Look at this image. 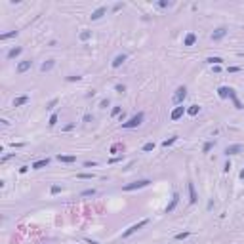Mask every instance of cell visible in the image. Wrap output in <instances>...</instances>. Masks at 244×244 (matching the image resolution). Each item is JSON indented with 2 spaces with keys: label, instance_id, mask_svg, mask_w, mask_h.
Masks as SVG:
<instances>
[{
  "label": "cell",
  "instance_id": "cell-40",
  "mask_svg": "<svg viewBox=\"0 0 244 244\" xmlns=\"http://www.w3.org/2000/svg\"><path fill=\"white\" fill-rule=\"evenodd\" d=\"M84 122H94V114H90V113H86L84 114V118H82Z\"/></svg>",
  "mask_w": 244,
  "mask_h": 244
},
{
  "label": "cell",
  "instance_id": "cell-39",
  "mask_svg": "<svg viewBox=\"0 0 244 244\" xmlns=\"http://www.w3.org/2000/svg\"><path fill=\"white\" fill-rule=\"evenodd\" d=\"M240 67H236V65H233V67H227V73H240Z\"/></svg>",
  "mask_w": 244,
  "mask_h": 244
},
{
  "label": "cell",
  "instance_id": "cell-50",
  "mask_svg": "<svg viewBox=\"0 0 244 244\" xmlns=\"http://www.w3.org/2000/svg\"><path fill=\"white\" fill-rule=\"evenodd\" d=\"M240 179H244V170H242V172H240Z\"/></svg>",
  "mask_w": 244,
  "mask_h": 244
},
{
  "label": "cell",
  "instance_id": "cell-33",
  "mask_svg": "<svg viewBox=\"0 0 244 244\" xmlns=\"http://www.w3.org/2000/svg\"><path fill=\"white\" fill-rule=\"evenodd\" d=\"M189 235H191L189 231H185V233H177V235H176V240H185Z\"/></svg>",
  "mask_w": 244,
  "mask_h": 244
},
{
  "label": "cell",
  "instance_id": "cell-16",
  "mask_svg": "<svg viewBox=\"0 0 244 244\" xmlns=\"http://www.w3.org/2000/svg\"><path fill=\"white\" fill-rule=\"evenodd\" d=\"M57 160L65 162V164H73V162H76V156L75 155H57Z\"/></svg>",
  "mask_w": 244,
  "mask_h": 244
},
{
  "label": "cell",
  "instance_id": "cell-24",
  "mask_svg": "<svg viewBox=\"0 0 244 244\" xmlns=\"http://www.w3.org/2000/svg\"><path fill=\"white\" fill-rule=\"evenodd\" d=\"M214 147H216V141H206V143H204V147H202V153H204V155H208Z\"/></svg>",
  "mask_w": 244,
  "mask_h": 244
},
{
  "label": "cell",
  "instance_id": "cell-20",
  "mask_svg": "<svg viewBox=\"0 0 244 244\" xmlns=\"http://www.w3.org/2000/svg\"><path fill=\"white\" fill-rule=\"evenodd\" d=\"M229 90H231L229 86H219V88H218V96H219V99H227V97H229Z\"/></svg>",
  "mask_w": 244,
  "mask_h": 244
},
{
  "label": "cell",
  "instance_id": "cell-3",
  "mask_svg": "<svg viewBox=\"0 0 244 244\" xmlns=\"http://www.w3.org/2000/svg\"><path fill=\"white\" fill-rule=\"evenodd\" d=\"M147 223H149V219H141V221H138V223L130 225V227H128V229H126L124 233H122V239H128V236H132L134 233H138L139 229H143V227H145Z\"/></svg>",
  "mask_w": 244,
  "mask_h": 244
},
{
  "label": "cell",
  "instance_id": "cell-37",
  "mask_svg": "<svg viewBox=\"0 0 244 244\" xmlns=\"http://www.w3.org/2000/svg\"><path fill=\"white\" fill-rule=\"evenodd\" d=\"M13 156H16V153H10V155H4V156H2V159H0V162H2V164H4V162H8L10 159H13Z\"/></svg>",
  "mask_w": 244,
  "mask_h": 244
},
{
  "label": "cell",
  "instance_id": "cell-30",
  "mask_svg": "<svg viewBox=\"0 0 244 244\" xmlns=\"http://www.w3.org/2000/svg\"><path fill=\"white\" fill-rule=\"evenodd\" d=\"M78 80H82L80 75H69L67 76V82H78Z\"/></svg>",
  "mask_w": 244,
  "mask_h": 244
},
{
  "label": "cell",
  "instance_id": "cell-1",
  "mask_svg": "<svg viewBox=\"0 0 244 244\" xmlns=\"http://www.w3.org/2000/svg\"><path fill=\"white\" fill-rule=\"evenodd\" d=\"M143 118H145V113L139 111V113H135L130 120L122 122L120 126H122V130H132V128H138V126H141V124H143Z\"/></svg>",
  "mask_w": 244,
  "mask_h": 244
},
{
  "label": "cell",
  "instance_id": "cell-36",
  "mask_svg": "<svg viewBox=\"0 0 244 244\" xmlns=\"http://www.w3.org/2000/svg\"><path fill=\"white\" fill-rule=\"evenodd\" d=\"M109 105H111V101H109V99L105 97V99H101V103H99V109H107Z\"/></svg>",
  "mask_w": 244,
  "mask_h": 244
},
{
  "label": "cell",
  "instance_id": "cell-5",
  "mask_svg": "<svg viewBox=\"0 0 244 244\" xmlns=\"http://www.w3.org/2000/svg\"><path fill=\"white\" fill-rule=\"evenodd\" d=\"M227 33H229V31H227V27H218L216 31L212 33V37H210V38H212L214 42H219V40H223V38L227 37Z\"/></svg>",
  "mask_w": 244,
  "mask_h": 244
},
{
  "label": "cell",
  "instance_id": "cell-47",
  "mask_svg": "<svg viewBox=\"0 0 244 244\" xmlns=\"http://www.w3.org/2000/svg\"><path fill=\"white\" fill-rule=\"evenodd\" d=\"M73 128H75V124H67L65 128H63V130H65V132H69V130H73Z\"/></svg>",
  "mask_w": 244,
  "mask_h": 244
},
{
  "label": "cell",
  "instance_id": "cell-23",
  "mask_svg": "<svg viewBox=\"0 0 244 244\" xmlns=\"http://www.w3.org/2000/svg\"><path fill=\"white\" fill-rule=\"evenodd\" d=\"M198 113H200V107H198V105H191V107H187V114H189V117H197Z\"/></svg>",
  "mask_w": 244,
  "mask_h": 244
},
{
  "label": "cell",
  "instance_id": "cell-19",
  "mask_svg": "<svg viewBox=\"0 0 244 244\" xmlns=\"http://www.w3.org/2000/svg\"><path fill=\"white\" fill-rule=\"evenodd\" d=\"M229 99H231V101L235 103V107H236V109H242V107H244V105L239 101V97H236V94H235V90H233V88L229 90Z\"/></svg>",
  "mask_w": 244,
  "mask_h": 244
},
{
  "label": "cell",
  "instance_id": "cell-22",
  "mask_svg": "<svg viewBox=\"0 0 244 244\" xmlns=\"http://www.w3.org/2000/svg\"><path fill=\"white\" fill-rule=\"evenodd\" d=\"M19 34V31H10V33H2L0 34V40H8V38H16Z\"/></svg>",
  "mask_w": 244,
  "mask_h": 244
},
{
  "label": "cell",
  "instance_id": "cell-43",
  "mask_svg": "<svg viewBox=\"0 0 244 244\" xmlns=\"http://www.w3.org/2000/svg\"><path fill=\"white\" fill-rule=\"evenodd\" d=\"M233 168V164H231V160H227L225 162V166H223V172H229V170H231Z\"/></svg>",
  "mask_w": 244,
  "mask_h": 244
},
{
  "label": "cell",
  "instance_id": "cell-14",
  "mask_svg": "<svg viewBox=\"0 0 244 244\" xmlns=\"http://www.w3.org/2000/svg\"><path fill=\"white\" fill-rule=\"evenodd\" d=\"M21 54H23V48H21V46H17V48H12L10 52L6 54V59H10V61H12V59H16V57H17V55H21Z\"/></svg>",
  "mask_w": 244,
  "mask_h": 244
},
{
  "label": "cell",
  "instance_id": "cell-27",
  "mask_svg": "<svg viewBox=\"0 0 244 244\" xmlns=\"http://www.w3.org/2000/svg\"><path fill=\"white\" fill-rule=\"evenodd\" d=\"M156 6H159V8H170V6H174V2H168V0H159V2H156Z\"/></svg>",
  "mask_w": 244,
  "mask_h": 244
},
{
  "label": "cell",
  "instance_id": "cell-17",
  "mask_svg": "<svg viewBox=\"0 0 244 244\" xmlns=\"http://www.w3.org/2000/svg\"><path fill=\"white\" fill-rule=\"evenodd\" d=\"M29 96H19V97H16L13 99V107H23V105H27L29 103Z\"/></svg>",
  "mask_w": 244,
  "mask_h": 244
},
{
  "label": "cell",
  "instance_id": "cell-15",
  "mask_svg": "<svg viewBox=\"0 0 244 244\" xmlns=\"http://www.w3.org/2000/svg\"><path fill=\"white\" fill-rule=\"evenodd\" d=\"M48 164H50V159H40V160H37V162H33L31 168H33V170H42V168H46Z\"/></svg>",
  "mask_w": 244,
  "mask_h": 244
},
{
  "label": "cell",
  "instance_id": "cell-35",
  "mask_svg": "<svg viewBox=\"0 0 244 244\" xmlns=\"http://www.w3.org/2000/svg\"><path fill=\"white\" fill-rule=\"evenodd\" d=\"M61 191H63V187H59V185H54V187L50 189V193H52V195H59Z\"/></svg>",
  "mask_w": 244,
  "mask_h": 244
},
{
  "label": "cell",
  "instance_id": "cell-34",
  "mask_svg": "<svg viewBox=\"0 0 244 244\" xmlns=\"http://www.w3.org/2000/svg\"><path fill=\"white\" fill-rule=\"evenodd\" d=\"M114 92H117V94H124V92H126V86H124V84H117V86H114Z\"/></svg>",
  "mask_w": 244,
  "mask_h": 244
},
{
  "label": "cell",
  "instance_id": "cell-10",
  "mask_svg": "<svg viewBox=\"0 0 244 244\" xmlns=\"http://www.w3.org/2000/svg\"><path fill=\"white\" fill-rule=\"evenodd\" d=\"M105 13H107V6H99L97 10H94V12H92L90 19H92V21H97V19H101V17L105 16Z\"/></svg>",
  "mask_w": 244,
  "mask_h": 244
},
{
  "label": "cell",
  "instance_id": "cell-44",
  "mask_svg": "<svg viewBox=\"0 0 244 244\" xmlns=\"http://www.w3.org/2000/svg\"><path fill=\"white\" fill-rule=\"evenodd\" d=\"M84 166H86V168H94V166H97V162H90V160H88V162H84Z\"/></svg>",
  "mask_w": 244,
  "mask_h": 244
},
{
  "label": "cell",
  "instance_id": "cell-13",
  "mask_svg": "<svg viewBox=\"0 0 244 244\" xmlns=\"http://www.w3.org/2000/svg\"><path fill=\"white\" fill-rule=\"evenodd\" d=\"M195 42H197V34L195 33H187L185 34V38H183V46H195Z\"/></svg>",
  "mask_w": 244,
  "mask_h": 244
},
{
  "label": "cell",
  "instance_id": "cell-9",
  "mask_svg": "<svg viewBox=\"0 0 244 244\" xmlns=\"http://www.w3.org/2000/svg\"><path fill=\"white\" fill-rule=\"evenodd\" d=\"M183 113H187V109H185L183 105H177L174 111H172V114H170V120H179L183 117Z\"/></svg>",
  "mask_w": 244,
  "mask_h": 244
},
{
  "label": "cell",
  "instance_id": "cell-42",
  "mask_svg": "<svg viewBox=\"0 0 244 244\" xmlns=\"http://www.w3.org/2000/svg\"><path fill=\"white\" fill-rule=\"evenodd\" d=\"M122 8H124V4H122V2H117V4L113 6V12H118V10H122Z\"/></svg>",
  "mask_w": 244,
  "mask_h": 244
},
{
  "label": "cell",
  "instance_id": "cell-28",
  "mask_svg": "<svg viewBox=\"0 0 244 244\" xmlns=\"http://www.w3.org/2000/svg\"><path fill=\"white\" fill-rule=\"evenodd\" d=\"M151 151H155V143L153 141H149V143L143 145V153H151Z\"/></svg>",
  "mask_w": 244,
  "mask_h": 244
},
{
  "label": "cell",
  "instance_id": "cell-49",
  "mask_svg": "<svg viewBox=\"0 0 244 244\" xmlns=\"http://www.w3.org/2000/svg\"><path fill=\"white\" fill-rule=\"evenodd\" d=\"M86 244H99L97 240H92V239H86Z\"/></svg>",
  "mask_w": 244,
  "mask_h": 244
},
{
  "label": "cell",
  "instance_id": "cell-26",
  "mask_svg": "<svg viewBox=\"0 0 244 244\" xmlns=\"http://www.w3.org/2000/svg\"><path fill=\"white\" fill-rule=\"evenodd\" d=\"M78 38H80L82 42H86V40H90V38H92V31H82L80 34H78Z\"/></svg>",
  "mask_w": 244,
  "mask_h": 244
},
{
  "label": "cell",
  "instance_id": "cell-2",
  "mask_svg": "<svg viewBox=\"0 0 244 244\" xmlns=\"http://www.w3.org/2000/svg\"><path fill=\"white\" fill-rule=\"evenodd\" d=\"M153 183L151 179H138V181H132V183H128L122 187V191H138V189H143V187H149V185Z\"/></svg>",
  "mask_w": 244,
  "mask_h": 244
},
{
  "label": "cell",
  "instance_id": "cell-46",
  "mask_svg": "<svg viewBox=\"0 0 244 244\" xmlns=\"http://www.w3.org/2000/svg\"><path fill=\"white\" fill-rule=\"evenodd\" d=\"M27 172H29V166H21L19 168V174H27Z\"/></svg>",
  "mask_w": 244,
  "mask_h": 244
},
{
  "label": "cell",
  "instance_id": "cell-7",
  "mask_svg": "<svg viewBox=\"0 0 244 244\" xmlns=\"http://www.w3.org/2000/svg\"><path fill=\"white\" fill-rule=\"evenodd\" d=\"M177 204H179V193H174V195H172L170 204H168L166 208H164V212H166V214H172V212L176 210V206H177Z\"/></svg>",
  "mask_w": 244,
  "mask_h": 244
},
{
  "label": "cell",
  "instance_id": "cell-38",
  "mask_svg": "<svg viewBox=\"0 0 244 244\" xmlns=\"http://www.w3.org/2000/svg\"><path fill=\"white\" fill-rule=\"evenodd\" d=\"M48 124H50V126H55V124H57V114H55V113L52 114V117H50V120H48Z\"/></svg>",
  "mask_w": 244,
  "mask_h": 244
},
{
  "label": "cell",
  "instance_id": "cell-8",
  "mask_svg": "<svg viewBox=\"0 0 244 244\" xmlns=\"http://www.w3.org/2000/svg\"><path fill=\"white\" fill-rule=\"evenodd\" d=\"M244 151V147L240 145V143H235V145H229L227 149H225V155L227 156H233V155H240Z\"/></svg>",
  "mask_w": 244,
  "mask_h": 244
},
{
  "label": "cell",
  "instance_id": "cell-41",
  "mask_svg": "<svg viewBox=\"0 0 244 244\" xmlns=\"http://www.w3.org/2000/svg\"><path fill=\"white\" fill-rule=\"evenodd\" d=\"M76 177L78 179H92V177H94V174H78Z\"/></svg>",
  "mask_w": 244,
  "mask_h": 244
},
{
  "label": "cell",
  "instance_id": "cell-21",
  "mask_svg": "<svg viewBox=\"0 0 244 244\" xmlns=\"http://www.w3.org/2000/svg\"><path fill=\"white\" fill-rule=\"evenodd\" d=\"M206 63H210V65H221V63H223V59H221V57H218V55H210L206 59Z\"/></svg>",
  "mask_w": 244,
  "mask_h": 244
},
{
  "label": "cell",
  "instance_id": "cell-11",
  "mask_svg": "<svg viewBox=\"0 0 244 244\" xmlns=\"http://www.w3.org/2000/svg\"><path fill=\"white\" fill-rule=\"evenodd\" d=\"M187 191H189V202L191 204H197V200H198V197H197V191H195V183H187Z\"/></svg>",
  "mask_w": 244,
  "mask_h": 244
},
{
  "label": "cell",
  "instance_id": "cell-48",
  "mask_svg": "<svg viewBox=\"0 0 244 244\" xmlns=\"http://www.w3.org/2000/svg\"><path fill=\"white\" fill-rule=\"evenodd\" d=\"M0 122H2V126H4V128H8V126H10V122L6 120V118H2V120H0Z\"/></svg>",
  "mask_w": 244,
  "mask_h": 244
},
{
  "label": "cell",
  "instance_id": "cell-18",
  "mask_svg": "<svg viewBox=\"0 0 244 244\" xmlns=\"http://www.w3.org/2000/svg\"><path fill=\"white\" fill-rule=\"evenodd\" d=\"M54 65H55V61L54 59H48V61H44L40 65V71H42V73H50V71L54 69Z\"/></svg>",
  "mask_w": 244,
  "mask_h": 244
},
{
  "label": "cell",
  "instance_id": "cell-31",
  "mask_svg": "<svg viewBox=\"0 0 244 244\" xmlns=\"http://www.w3.org/2000/svg\"><path fill=\"white\" fill-rule=\"evenodd\" d=\"M94 195H96V189H86L80 193V197H94Z\"/></svg>",
  "mask_w": 244,
  "mask_h": 244
},
{
  "label": "cell",
  "instance_id": "cell-6",
  "mask_svg": "<svg viewBox=\"0 0 244 244\" xmlns=\"http://www.w3.org/2000/svg\"><path fill=\"white\" fill-rule=\"evenodd\" d=\"M31 67H33V61H31V59H23V61L17 63L16 73H17V75H23V73H27V71L31 69Z\"/></svg>",
  "mask_w": 244,
  "mask_h": 244
},
{
  "label": "cell",
  "instance_id": "cell-12",
  "mask_svg": "<svg viewBox=\"0 0 244 244\" xmlns=\"http://www.w3.org/2000/svg\"><path fill=\"white\" fill-rule=\"evenodd\" d=\"M126 59H128V55H126V54H118V55H117V57L113 59L111 67H113V69H118V67H120V65H122V63H124Z\"/></svg>",
  "mask_w": 244,
  "mask_h": 244
},
{
  "label": "cell",
  "instance_id": "cell-32",
  "mask_svg": "<svg viewBox=\"0 0 244 244\" xmlns=\"http://www.w3.org/2000/svg\"><path fill=\"white\" fill-rule=\"evenodd\" d=\"M120 113H122V107H120V105L113 107V111H111V114H113V117H120Z\"/></svg>",
  "mask_w": 244,
  "mask_h": 244
},
{
  "label": "cell",
  "instance_id": "cell-4",
  "mask_svg": "<svg viewBox=\"0 0 244 244\" xmlns=\"http://www.w3.org/2000/svg\"><path fill=\"white\" fill-rule=\"evenodd\" d=\"M185 97H187V88H185V86H179V88L176 90L174 97H172V103L174 105H183Z\"/></svg>",
  "mask_w": 244,
  "mask_h": 244
},
{
  "label": "cell",
  "instance_id": "cell-29",
  "mask_svg": "<svg viewBox=\"0 0 244 244\" xmlns=\"http://www.w3.org/2000/svg\"><path fill=\"white\" fill-rule=\"evenodd\" d=\"M57 103H59V99H57V97H54V99H52V101H50V103L46 105V109H48V111H54V109H55V105H57Z\"/></svg>",
  "mask_w": 244,
  "mask_h": 244
},
{
  "label": "cell",
  "instance_id": "cell-45",
  "mask_svg": "<svg viewBox=\"0 0 244 244\" xmlns=\"http://www.w3.org/2000/svg\"><path fill=\"white\" fill-rule=\"evenodd\" d=\"M122 160V156H114V159H111L109 160V164H114V162H120Z\"/></svg>",
  "mask_w": 244,
  "mask_h": 244
},
{
  "label": "cell",
  "instance_id": "cell-25",
  "mask_svg": "<svg viewBox=\"0 0 244 244\" xmlns=\"http://www.w3.org/2000/svg\"><path fill=\"white\" fill-rule=\"evenodd\" d=\"M176 141H177V135H172L170 139H166V141H162V147H164V149H168L170 145H174Z\"/></svg>",
  "mask_w": 244,
  "mask_h": 244
}]
</instances>
